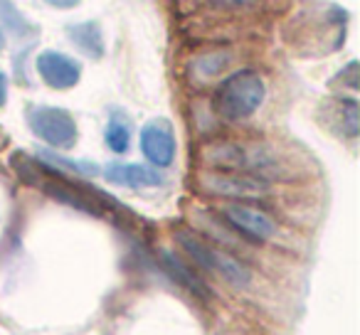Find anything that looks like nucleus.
<instances>
[{"mask_svg": "<svg viewBox=\"0 0 360 335\" xmlns=\"http://www.w3.org/2000/svg\"><path fill=\"white\" fill-rule=\"evenodd\" d=\"M340 79H345V84L350 86V89H355L358 86V62H348V67H345L343 72H340Z\"/></svg>", "mask_w": 360, "mask_h": 335, "instance_id": "f3484780", "label": "nucleus"}, {"mask_svg": "<svg viewBox=\"0 0 360 335\" xmlns=\"http://www.w3.org/2000/svg\"><path fill=\"white\" fill-rule=\"evenodd\" d=\"M227 62H230V55H227V52H212V55H205L200 62H198V70H200V74L212 77V74H220V72L227 67Z\"/></svg>", "mask_w": 360, "mask_h": 335, "instance_id": "2eb2a0df", "label": "nucleus"}, {"mask_svg": "<svg viewBox=\"0 0 360 335\" xmlns=\"http://www.w3.org/2000/svg\"><path fill=\"white\" fill-rule=\"evenodd\" d=\"M67 37L70 42L82 52L84 57L89 60H101L106 52L104 45V30L96 20H79V22H72V25L65 27Z\"/></svg>", "mask_w": 360, "mask_h": 335, "instance_id": "9d476101", "label": "nucleus"}, {"mask_svg": "<svg viewBox=\"0 0 360 335\" xmlns=\"http://www.w3.org/2000/svg\"><path fill=\"white\" fill-rule=\"evenodd\" d=\"M160 261H163L165 269H168L170 274H173L175 279L180 281V284L186 286V289H191L193 294L205 296V298H207V296H210V294H207V286L202 284L200 279H198V274H193V271L188 269V266L183 264V261H180L175 254H170V251H163V254H160Z\"/></svg>", "mask_w": 360, "mask_h": 335, "instance_id": "ddd939ff", "label": "nucleus"}, {"mask_svg": "<svg viewBox=\"0 0 360 335\" xmlns=\"http://www.w3.org/2000/svg\"><path fill=\"white\" fill-rule=\"evenodd\" d=\"M200 185L205 188L210 195L220 197H235V200H255V197H264L269 192V183L262 178L247 176V173H207L200 178Z\"/></svg>", "mask_w": 360, "mask_h": 335, "instance_id": "39448f33", "label": "nucleus"}, {"mask_svg": "<svg viewBox=\"0 0 360 335\" xmlns=\"http://www.w3.org/2000/svg\"><path fill=\"white\" fill-rule=\"evenodd\" d=\"M175 237H178V244L183 247V249H186L188 254H191L193 259L198 261V266H202V269L220 274L222 279L230 281V284L237 286V289H242V286H247L252 281L250 269H247L242 261H237L235 256L227 254V251H222V249H217V247L207 244L205 239L195 237L193 232H178Z\"/></svg>", "mask_w": 360, "mask_h": 335, "instance_id": "7ed1b4c3", "label": "nucleus"}, {"mask_svg": "<svg viewBox=\"0 0 360 335\" xmlns=\"http://www.w3.org/2000/svg\"><path fill=\"white\" fill-rule=\"evenodd\" d=\"M215 6H227V8H242V6H250L255 0H210Z\"/></svg>", "mask_w": 360, "mask_h": 335, "instance_id": "6ab92c4d", "label": "nucleus"}, {"mask_svg": "<svg viewBox=\"0 0 360 335\" xmlns=\"http://www.w3.org/2000/svg\"><path fill=\"white\" fill-rule=\"evenodd\" d=\"M207 163L215 168L232 173H247V176L262 178V180H274L284 176V163L279 155L266 145H252V143H212L205 148Z\"/></svg>", "mask_w": 360, "mask_h": 335, "instance_id": "f257e3e1", "label": "nucleus"}, {"mask_svg": "<svg viewBox=\"0 0 360 335\" xmlns=\"http://www.w3.org/2000/svg\"><path fill=\"white\" fill-rule=\"evenodd\" d=\"M0 32L27 42L37 35V27L27 20V15L13 0H0Z\"/></svg>", "mask_w": 360, "mask_h": 335, "instance_id": "9b49d317", "label": "nucleus"}, {"mask_svg": "<svg viewBox=\"0 0 360 335\" xmlns=\"http://www.w3.org/2000/svg\"><path fill=\"white\" fill-rule=\"evenodd\" d=\"M225 220L235 227L237 232H242L245 237L255 242H269L271 237H276V222L271 220L266 212L257 210L252 205H242V202H232L225 210Z\"/></svg>", "mask_w": 360, "mask_h": 335, "instance_id": "6e6552de", "label": "nucleus"}, {"mask_svg": "<svg viewBox=\"0 0 360 335\" xmlns=\"http://www.w3.org/2000/svg\"><path fill=\"white\" fill-rule=\"evenodd\" d=\"M266 96V84L255 70H240L230 74L215 94L217 114L227 121H242L250 119L262 106Z\"/></svg>", "mask_w": 360, "mask_h": 335, "instance_id": "f03ea898", "label": "nucleus"}, {"mask_svg": "<svg viewBox=\"0 0 360 335\" xmlns=\"http://www.w3.org/2000/svg\"><path fill=\"white\" fill-rule=\"evenodd\" d=\"M338 119H340V131L348 138H355L358 136V104H355V99H340Z\"/></svg>", "mask_w": 360, "mask_h": 335, "instance_id": "4468645a", "label": "nucleus"}, {"mask_svg": "<svg viewBox=\"0 0 360 335\" xmlns=\"http://www.w3.org/2000/svg\"><path fill=\"white\" fill-rule=\"evenodd\" d=\"M104 138H106V145H109L114 153H126L131 145V124L124 114L114 111L109 116V124H106V131H104Z\"/></svg>", "mask_w": 360, "mask_h": 335, "instance_id": "f8f14e48", "label": "nucleus"}, {"mask_svg": "<svg viewBox=\"0 0 360 335\" xmlns=\"http://www.w3.org/2000/svg\"><path fill=\"white\" fill-rule=\"evenodd\" d=\"M42 158L52 160V163L62 165V168H70V171H75V173H82V176H96V173H99V168L91 163H79V160L60 158V155H52V153H42Z\"/></svg>", "mask_w": 360, "mask_h": 335, "instance_id": "dca6fc26", "label": "nucleus"}, {"mask_svg": "<svg viewBox=\"0 0 360 335\" xmlns=\"http://www.w3.org/2000/svg\"><path fill=\"white\" fill-rule=\"evenodd\" d=\"M104 178L114 185H124V188H134V190H141V188H158L163 183V176H160L155 168H148V165L141 163H111L106 165Z\"/></svg>", "mask_w": 360, "mask_h": 335, "instance_id": "1a4fd4ad", "label": "nucleus"}, {"mask_svg": "<svg viewBox=\"0 0 360 335\" xmlns=\"http://www.w3.org/2000/svg\"><path fill=\"white\" fill-rule=\"evenodd\" d=\"M8 101V77L0 72V106H6Z\"/></svg>", "mask_w": 360, "mask_h": 335, "instance_id": "aec40b11", "label": "nucleus"}, {"mask_svg": "<svg viewBox=\"0 0 360 335\" xmlns=\"http://www.w3.org/2000/svg\"><path fill=\"white\" fill-rule=\"evenodd\" d=\"M40 3L47 8H55V11H75L82 0H40Z\"/></svg>", "mask_w": 360, "mask_h": 335, "instance_id": "a211bd4d", "label": "nucleus"}, {"mask_svg": "<svg viewBox=\"0 0 360 335\" xmlns=\"http://www.w3.org/2000/svg\"><path fill=\"white\" fill-rule=\"evenodd\" d=\"M27 126L52 148L70 150L77 143V121L60 106H32L27 111Z\"/></svg>", "mask_w": 360, "mask_h": 335, "instance_id": "20e7f679", "label": "nucleus"}, {"mask_svg": "<svg viewBox=\"0 0 360 335\" xmlns=\"http://www.w3.org/2000/svg\"><path fill=\"white\" fill-rule=\"evenodd\" d=\"M141 153L158 168H168L175 158V133L165 119H153L141 131Z\"/></svg>", "mask_w": 360, "mask_h": 335, "instance_id": "0eeeda50", "label": "nucleus"}, {"mask_svg": "<svg viewBox=\"0 0 360 335\" xmlns=\"http://www.w3.org/2000/svg\"><path fill=\"white\" fill-rule=\"evenodd\" d=\"M0 50H3V32H0Z\"/></svg>", "mask_w": 360, "mask_h": 335, "instance_id": "412c9836", "label": "nucleus"}, {"mask_svg": "<svg viewBox=\"0 0 360 335\" xmlns=\"http://www.w3.org/2000/svg\"><path fill=\"white\" fill-rule=\"evenodd\" d=\"M35 70L40 74V79L45 81L50 89L65 91L72 86L79 84L82 79V67L75 57L65 55V52L57 50H45L37 55L35 60Z\"/></svg>", "mask_w": 360, "mask_h": 335, "instance_id": "423d86ee", "label": "nucleus"}]
</instances>
